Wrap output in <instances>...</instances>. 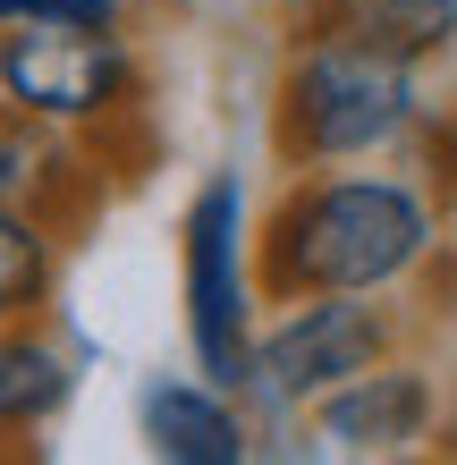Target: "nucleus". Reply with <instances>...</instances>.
<instances>
[{
	"instance_id": "f03ea898",
	"label": "nucleus",
	"mask_w": 457,
	"mask_h": 465,
	"mask_svg": "<svg viewBox=\"0 0 457 465\" xmlns=\"http://www.w3.org/2000/svg\"><path fill=\"white\" fill-rule=\"evenodd\" d=\"M423 68L364 51L347 35L305 25L288 43L280 94H272V161L280 170H331V161H373L398 153L423 127Z\"/></svg>"
},
{
	"instance_id": "f8f14e48",
	"label": "nucleus",
	"mask_w": 457,
	"mask_h": 465,
	"mask_svg": "<svg viewBox=\"0 0 457 465\" xmlns=\"http://www.w3.org/2000/svg\"><path fill=\"white\" fill-rule=\"evenodd\" d=\"M127 0H0V25H119Z\"/></svg>"
},
{
	"instance_id": "423d86ee",
	"label": "nucleus",
	"mask_w": 457,
	"mask_h": 465,
	"mask_svg": "<svg viewBox=\"0 0 457 465\" xmlns=\"http://www.w3.org/2000/svg\"><path fill=\"white\" fill-rule=\"evenodd\" d=\"M432 415H441V390L407 355H382L373 372L339 381L305 406L322 457H407L415 440H432Z\"/></svg>"
},
{
	"instance_id": "39448f33",
	"label": "nucleus",
	"mask_w": 457,
	"mask_h": 465,
	"mask_svg": "<svg viewBox=\"0 0 457 465\" xmlns=\"http://www.w3.org/2000/svg\"><path fill=\"white\" fill-rule=\"evenodd\" d=\"M144 68L119 25H0V102L35 127L94 135L136 111Z\"/></svg>"
},
{
	"instance_id": "6e6552de",
	"label": "nucleus",
	"mask_w": 457,
	"mask_h": 465,
	"mask_svg": "<svg viewBox=\"0 0 457 465\" xmlns=\"http://www.w3.org/2000/svg\"><path fill=\"white\" fill-rule=\"evenodd\" d=\"M305 25L347 35L364 51H390L407 68H432V60L457 51V0H313Z\"/></svg>"
},
{
	"instance_id": "1a4fd4ad",
	"label": "nucleus",
	"mask_w": 457,
	"mask_h": 465,
	"mask_svg": "<svg viewBox=\"0 0 457 465\" xmlns=\"http://www.w3.org/2000/svg\"><path fill=\"white\" fill-rule=\"evenodd\" d=\"M68 398H76V355L43 331V313L9 322V331H0V440L43 431Z\"/></svg>"
},
{
	"instance_id": "20e7f679",
	"label": "nucleus",
	"mask_w": 457,
	"mask_h": 465,
	"mask_svg": "<svg viewBox=\"0 0 457 465\" xmlns=\"http://www.w3.org/2000/svg\"><path fill=\"white\" fill-rule=\"evenodd\" d=\"M382 355H398V313L382 296H288L254 331V372L237 398H246L254 423H288L322 390L373 372Z\"/></svg>"
},
{
	"instance_id": "0eeeda50",
	"label": "nucleus",
	"mask_w": 457,
	"mask_h": 465,
	"mask_svg": "<svg viewBox=\"0 0 457 465\" xmlns=\"http://www.w3.org/2000/svg\"><path fill=\"white\" fill-rule=\"evenodd\" d=\"M136 440L161 465H246L263 449V423L212 372H153L136 390Z\"/></svg>"
},
{
	"instance_id": "9b49d317",
	"label": "nucleus",
	"mask_w": 457,
	"mask_h": 465,
	"mask_svg": "<svg viewBox=\"0 0 457 465\" xmlns=\"http://www.w3.org/2000/svg\"><path fill=\"white\" fill-rule=\"evenodd\" d=\"M68 170H76L68 135L17 119L9 102H0V203H25V212H43V221H51V186H60ZM51 229H60V221H51Z\"/></svg>"
},
{
	"instance_id": "7ed1b4c3",
	"label": "nucleus",
	"mask_w": 457,
	"mask_h": 465,
	"mask_svg": "<svg viewBox=\"0 0 457 465\" xmlns=\"http://www.w3.org/2000/svg\"><path fill=\"white\" fill-rule=\"evenodd\" d=\"M254 186L246 170H204L178 212V322L195 372H212L221 390H246L254 372Z\"/></svg>"
},
{
	"instance_id": "f257e3e1",
	"label": "nucleus",
	"mask_w": 457,
	"mask_h": 465,
	"mask_svg": "<svg viewBox=\"0 0 457 465\" xmlns=\"http://www.w3.org/2000/svg\"><path fill=\"white\" fill-rule=\"evenodd\" d=\"M441 245V212L407 170H288L272 212L254 221V288L288 296H390Z\"/></svg>"
},
{
	"instance_id": "9d476101",
	"label": "nucleus",
	"mask_w": 457,
	"mask_h": 465,
	"mask_svg": "<svg viewBox=\"0 0 457 465\" xmlns=\"http://www.w3.org/2000/svg\"><path fill=\"white\" fill-rule=\"evenodd\" d=\"M51 280H60V229L25 203H0V331L35 322L51 305Z\"/></svg>"
}]
</instances>
